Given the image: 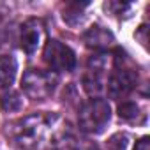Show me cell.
Wrapping results in <instances>:
<instances>
[{"instance_id": "cell-14", "label": "cell", "mask_w": 150, "mask_h": 150, "mask_svg": "<svg viewBox=\"0 0 150 150\" xmlns=\"http://www.w3.org/2000/svg\"><path fill=\"white\" fill-rule=\"evenodd\" d=\"M94 150H97V148H94Z\"/></svg>"}, {"instance_id": "cell-2", "label": "cell", "mask_w": 150, "mask_h": 150, "mask_svg": "<svg viewBox=\"0 0 150 150\" xmlns=\"http://www.w3.org/2000/svg\"><path fill=\"white\" fill-rule=\"evenodd\" d=\"M111 118V108L108 101L101 97H92L88 99L78 113V124L80 129L88 132V134H99L104 131Z\"/></svg>"}, {"instance_id": "cell-3", "label": "cell", "mask_w": 150, "mask_h": 150, "mask_svg": "<svg viewBox=\"0 0 150 150\" xmlns=\"http://www.w3.org/2000/svg\"><path fill=\"white\" fill-rule=\"evenodd\" d=\"M58 85V76L51 71L41 69H28L21 78V90L32 101H44L48 99Z\"/></svg>"}, {"instance_id": "cell-13", "label": "cell", "mask_w": 150, "mask_h": 150, "mask_svg": "<svg viewBox=\"0 0 150 150\" xmlns=\"http://www.w3.org/2000/svg\"><path fill=\"white\" fill-rule=\"evenodd\" d=\"M136 39H139L141 44L146 46V25H141V27L138 28V32H136Z\"/></svg>"}, {"instance_id": "cell-4", "label": "cell", "mask_w": 150, "mask_h": 150, "mask_svg": "<svg viewBox=\"0 0 150 150\" xmlns=\"http://www.w3.org/2000/svg\"><path fill=\"white\" fill-rule=\"evenodd\" d=\"M42 58L53 71L69 72L76 67V55H74V51L67 44H64L57 39H51L46 42V46L42 50Z\"/></svg>"}, {"instance_id": "cell-1", "label": "cell", "mask_w": 150, "mask_h": 150, "mask_svg": "<svg viewBox=\"0 0 150 150\" xmlns=\"http://www.w3.org/2000/svg\"><path fill=\"white\" fill-rule=\"evenodd\" d=\"M57 120L55 115L34 113L7 125V136L21 150H39L53 136Z\"/></svg>"}, {"instance_id": "cell-10", "label": "cell", "mask_w": 150, "mask_h": 150, "mask_svg": "<svg viewBox=\"0 0 150 150\" xmlns=\"http://www.w3.org/2000/svg\"><path fill=\"white\" fill-rule=\"evenodd\" d=\"M23 106V101H21V96L18 92H4L0 96V110L6 111V113H13V111H18L21 110Z\"/></svg>"}, {"instance_id": "cell-9", "label": "cell", "mask_w": 150, "mask_h": 150, "mask_svg": "<svg viewBox=\"0 0 150 150\" xmlns=\"http://www.w3.org/2000/svg\"><path fill=\"white\" fill-rule=\"evenodd\" d=\"M83 88L88 96L99 97L104 92V72L88 69V72L83 76Z\"/></svg>"}, {"instance_id": "cell-12", "label": "cell", "mask_w": 150, "mask_h": 150, "mask_svg": "<svg viewBox=\"0 0 150 150\" xmlns=\"http://www.w3.org/2000/svg\"><path fill=\"white\" fill-rule=\"evenodd\" d=\"M134 150H150V139H148V136L139 138L136 141V145H134Z\"/></svg>"}, {"instance_id": "cell-6", "label": "cell", "mask_w": 150, "mask_h": 150, "mask_svg": "<svg viewBox=\"0 0 150 150\" xmlns=\"http://www.w3.org/2000/svg\"><path fill=\"white\" fill-rule=\"evenodd\" d=\"M134 85H136V74L127 67H117L108 78V92L115 99L129 96Z\"/></svg>"}, {"instance_id": "cell-5", "label": "cell", "mask_w": 150, "mask_h": 150, "mask_svg": "<svg viewBox=\"0 0 150 150\" xmlns=\"http://www.w3.org/2000/svg\"><path fill=\"white\" fill-rule=\"evenodd\" d=\"M44 35H46V27H44L42 20L28 18L21 25V32H20V44H21L23 51L28 55H34L39 50V46L42 44Z\"/></svg>"}, {"instance_id": "cell-8", "label": "cell", "mask_w": 150, "mask_h": 150, "mask_svg": "<svg viewBox=\"0 0 150 150\" xmlns=\"http://www.w3.org/2000/svg\"><path fill=\"white\" fill-rule=\"evenodd\" d=\"M18 64L13 55H0V88H9L14 83Z\"/></svg>"}, {"instance_id": "cell-11", "label": "cell", "mask_w": 150, "mask_h": 150, "mask_svg": "<svg viewBox=\"0 0 150 150\" xmlns=\"http://www.w3.org/2000/svg\"><path fill=\"white\" fill-rule=\"evenodd\" d=\"M139 115H141V113H139V108H138V104H134V103H124V104L118 106V117L124 118V120L134 122V120H138Z\"/></svg>"}, {"instance_id": "cell-7", "label": "cell", "mask_w": 150, "mask_h": 150, "mask_svg": "<svg viewBox=\"0 0 150 150\" xmlns=\"http://www.w3.org/2000/svg\"><path fill=\"white\" fill-rule=\"evenodd\" d=\"M83 41L88 48H94V50H101V48H106L113 42V34L104 28V27H92L88 28L85 34H83Z\"/></svg>"}]
</instances>
